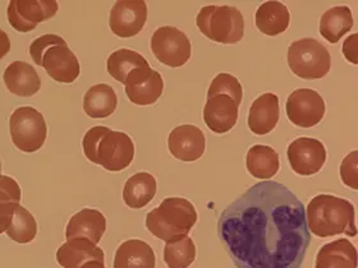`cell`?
<instances>
[{
  "mask_svg": "<svg viewBox=\"0 0 358 268\" xmlns=\"http://www.w3.org/2000/svg\"><path fill=\"white\" fill-rule=\"evenodd\" d=\"M10 50V40L8 38L7 32L0 30V59H3Z\"/></svg>",
  "mask_w": 358,
  "mask_h": 268,
  "instance_id": "d590c367",
  "label": "cell"
},
{
  "mask_svg": "<svg viewBox=\"0 0 358 268\" xmlns=\"http://www.w3.org/2000/svg\"><path fill=\"white\" fill-rule=\"evenodd\" d=\"M246 166L254 178L268 180L279 172L280 160L275 149L265 144H256L247 152Z\"/></svg>",
  "mask_w": 358,
  "mask_h": 268,
  "instance_id": "484cf974",
  "label": "cell"
},
{
  "mask_svg": "<svg viewBox=\"0 0 358 268\" xmlns=\"http://www.w3.org/2000/svg\"><path fill=\"white\" fill-rule=\"evenodd\" d=\"M353 27L351 8L338 6L328 9L321 15L320 35L330 44H336Z\"/></svg>",
  "mask_w": 358,
  "mask_h": 268,
  "instance_id": "4316f807",
  "label": "cell"
},
{
  "mask_svg": "<svg viewBox=\"0 0 358 268\" xmlns=\"http://www.w3.org/2000/svg\"><path fill=\"white\" fill-rule=\"evenodd\" d=\"M157 191L155 177L149 172H137L126 181L123 189V201L129 209H143L154 200Z\"/></svg>",
  "mask_w": 358,
  "mask_h": 268,
  "instance_id": "cb8c5ba5",
  "label": "cell"
},
{
  "mask_svg": "<svg viewBox=\"0 0 358 268\" xmlns=\"http://www.w3.org/2000/svg\"><path fill=\"white\" fill-rule=\"evenodd\" d=\"M315 268H357V249L348 239H338L321 246Z\"/></svg>",
  "mask_w": 358,
  "mask_h": 268,
  "instance_id": "44dd1931",
  "label": "cell"
},
{
  "mask_svg": "<svg viewBox=\"0 0 358 268\" xmlns=\"http://www.w3.org/2000/svg\"><path fill=\"white\" fill-rule=\"evenodd\" d=\"M124 84L128 100L138 106L155 104L164 89L163 77L150 66L132 70Z\"/></svg>",
  "mask_w": 358,
  "mask_h": 268,
  "instance_id": "4fadbf2b",
  "label": "cell"
},
{
  "mask_svg": "<svg viewBox=\"0 0 358 268\" xmlns=\"http://www.w3.org/2000/svg\"><path fill=\"white\" fill-rule=\"evenodd\" d=\"M217 95L229 96L236 105L239 106L243 98V89L234 75L229 73H219L210 83L208 98Z\"/></svg>",
  "mask_w": 358,
  "mask_h": 268,
  "instance_id": "1f68e13d",
  "label": "cell"
},
{
  "mask_svg": "<svg viewBox=\"0 0 358 268\" xmlns=\"http://www.w3.org/2000/svg\"><path fill=\"white\" fill-rule=\"evenodd\" d=\"M150 49L162 64L172 68L183 67L192 54L188 36L173 26L159 27L151 36Z\"/></svg>",
  "mask_w": 358,
  "mask_h": 268,
  "instance_id": "ba28073f",
  "label": "cell"
},
{
  "mask_svg": "<svg viewBox=\"0 0 358 268\" xmlns=\"http://www.w3.org/2000/svg\"><path fill=\"white\" fill-rule=\"evenodd\" d=\"M203 121L214 133H228L238 121V105L225 95L210 97L203 107Z\"/></svg>",
  "mask_w": 358,
  "mask_h": 268,
  "instance_id": "2e32d148",
  "label": "cell"
},
{
  "mask_svg": "<svg viewBox=\"0 0 358 268\" xmlns=\"http://www.w3.org/2000/svg\"><path fill=\"white\" fill-rule=\"evenodd\" d=\"M288 66L302 80H321L331 68L328 49L315 38H301L288 47Z\"/></svg>",
  "mask_w": 358,
  "mask_h": 268,
  "instance_id": "8992f818",
  "label": "cell"
},
{
  "mask_svg": "<svg viewBox=\"0 0 358 268\" xmlns=\"http://www.w3.org/2000/svg\"><path fill=\"white\" fill-rule=\"evenodd\" d=\"M8 238L12 239L20 244H29L38 234V223L30 211L24 209L21 204L15 207L13 216L8 225Z\"/></svg>",
  "mask_w": 358,
  "mask_h": 268,
  "instance_id": "f1b7e54d",
  "label": "cell"
},
{
  "mask_svg": "<svg viewBox=\"0 0 358 268\" xmlns=\"http://www.w3.org/2000/svg\"><path fill=\"white\" fill-rule=\"evenodd\" d=\"M58 12L55 0H12L8 6V21L18 32H30L38 23L52 18Z\"/></svg>",
  "mask_w": 358,
  "mask_h": 268,
  "instance_id": "30bf717a",
  "label": "cell"
},
{
  "mask_svg": "<svg viewBox=\"0 0 358 268\" xmlns=\"http://www.w3.org/2000/svg\"><path fill=\"white\" fill-rule=\"evenodd\" d=\"M285 112L288 119L294 126L315 127L325 115V101L315 89H296L287 98Z\"/></svg>",
  "mask_w": 358,
  "mask_h": 268,
  "instance_id": "9c48e42d",
  "label": "cell"
},
{
  "mask_svg": "<svg viewBox=\"0 0 358 268\" xmlns=\"http://www.w3.org/2000/svg\"><path fill=\"white\" fill-rule=\"evenodd\" d=\"M3 80L8 91L13 95L21 97H30L38 92L41 81L38 72L26 61H13L4 70Z\"/></svg>",
  "mask_w": 358,
  "mask_h": 268,
  "instance_id": "ffe728a7",
  "label": "cell"
},
{
  "mask_svg": "<svg viewBox=\"0 0 358 268\" xmlns=\"http://www.w3.org/2000/svg\"><path fill=\"white\" fill-rule=\"evenodd\" d=\"M279 119V97L271 92L262 94L251 105L248 114V128L256 135H265L274 131Z\"/></svg>",
  "mask_w": 358,
  "mask_h": 268,
  "instance_id": "e0dca14e",
  "label": "cell"
},
{
  "mask_svg": "<svg viewBox=\"0 0 358 268\" xmlns=\"http://www.w3.org/2000/svg\"><path fill=\"white\" fill-rule=\"evenodd\" d=\"M199 220L194 203L186 198H165L157 209L146 216V228L157 238L164 241L187 237Z\"/></svg>",
  "mask_w": 358,
  "mask_h": 268,
  "instance_id": "277c9868",
  "label": "cell"
},
{
  "mask_svg": "<svg viewBox=\"0 0 358 268\" xmlns=\"http://www.w3.org/2000/svg\"><path fill=\"white\" fill-rule=\"evenodd\" d=\"M168 149L173 156L185 163L201 158L206 149V138L201 129L191 124L174 128L168 137Z\"/></svg>",
  "mask_w": 358,
  "mask_h": 268,
  "instance_id": "5bb4252c",
  "label": "cell"
},
{
  "mask_svg": "<svg viewBox=\"0 0 358 268\" xmlns=\"http://www.w3.org/2000/svg\"><path fill=\"white\" fill-rule=\"evenodd\" d=\"M81 268H105V263L97 261L87 262V263H85Z\"/></svg>",
  "mask_w": 358,
  "mask_h": 268,
  "instance_id": "8d00e7d4",
  "label": "cell"
},
{
  "mask_svg": "<svg viewBox=\"0 0 358 268\" xmlns=\"http://www.w3.org/2000/svg\"><path fill=\"white\" fill-rule=\"evenodd\" d=\"M217 234L237 268H299L311 243L303 203L271 180L231 202L219 217Z\"/></svg>",
  "mask_w": 358,
  "mask_h": 268,
  "instance_id": "6da1fadb",
  "label": "cell"
},
{
  "mask_svg": "<svg viewBox=\"0 0 358 268\" xmlns=\"http://www.w3.org/2000/svg\"><path fill=\"white\" fill-rule=\"evenodd\" d=\"M196 246L188 237L168 241L164 248V262L168 268H188L196 260Z\"/></svg>",
  "mask_w": 358,
  "mask_h": 268,
  "instance_id": "4dcf8cb0",
  "label": "cell"
},
{
  "mask_svg": "<svg viewBox=\"0 0 358 268\" xmlns=\"http://www.w3.org/2000/svg\"><path fill=\"white\" fill-rule=\"evenodd\" d=\"M341 179L344 186H350L353 191L358 189V151H352L344 157L341 165Z\"/></svg>",
  "mask_w": 358,
  "mask_h": 268,
  "instance_id": "d6a6232c",
  "label": "cell"
},
{
  "mask_svg": "<svg viewBox=\"0 0 358 268\" xmlns=\"http://www.w3.org/2000/svg\"><path fill=\"white\" fill-rule=\"evenodd\" d=\"M41 67L49 77L59 83L75 82L81 73L80 61L67 45H54L43 55Z\"/></svg>",
  "mask_w": 358,
  "mask_h": 268,
  "instance_id": "9a60e30c",
  "label": "cell"
},
{
  "mask_svg": "<svg viewBox=\"0 0 358 268\" xmlns=\"http://www.w3.org/2000/svg\"><path fill=\"white\" fill-rule=\"evenodd\" d=\"M54 45H67V41L64 38H60L58 35H52L48 34L41 38H36L32 44L30 45V55L32 60L35 61V64H38L41 67V61H43V55L44 52L52 47Z\"/></svg>",
  "mask_w": 358,
  "mask_h": 268,
  "instance_id": "836d02e7",
  "label": "cell"
},
{
  "mask_svg": "<svg viewBox=\"0 0 358 268\" xmlns=\"http://www.w3.org/2000/svg\"><path fill=\"white\" fill-rule=\"evenodd\" d=\"M157 255L154 249L138 239L123 241L115 253L114 268H155Z\"/></svg>",
  "mask_w": 358,
  "mask_h": 268,
  "instance_id": "7402d4cb",
  "label": "cell"
},
{
  "mask_svg": "<svg viewBox=\"0 0 358 268\" xmlns=\"http://www.w3.org/2000/svg\"><path fill=\"white\" fill-rule=\"evenodd\" d=\"M0 174H1V161H0Z\"/></svg>",
  "mask_w": 358,
  "mask_h": 268,
  "instance_id": "74e56055",
  "label": "cell"
},
{
  "mask_svg": "<svg viewBox=\"0 0 358 268\" xmlns=\"http://www.w3.org/2000/svg\"><path fill=\"white\" fill-rule=\"evenodd\" d=\"M196 26L203 36L217 44H237L245 34L241 10L229 6H205L200 9Z\"/></svg>",
  "mask_w": 358,
  "mask_h": 268,
  "instance_id": "5b68a950",
  "label": "cell"
},
{
  "mask_svg": "<svg viewBox=\"0 0 358 268\" xmlns=\"http://www.w3.org/2000/svg\"><path fill=\"white\" fill-rule=\"evenodd\" d=\"M22 198L21 186L15 179L0 174V234L6 232L15 207Z\"/></svg>",
  "mask_w": 358,
  "mask_h": 268,
  "instance_id": "f546056e",
  "label": "cell"
},
{
  "mask_svg": "<svg viewBox=\"0 0 358 268\" xmlns=\"http://www.w3.org/2000/svg\"><path fill=\"white\" fill-rule=\"evenodd\" d=\"M307 228L319 238L357 235L356 209L351 201L331 194H319L307 206Z\"/></svg>",
  "mask_w": 358,
  "mask_h": 268,
  "instance_id": "7a4b0ae2",
  "label": "cell"
},
{
  "mask_svg": "<svg viewBox=\"0 0 358 268\" xmlns=\"http://www.w3.org/2000/svg\"><path fill=\"white\" fill-rule=\"evenodd\" d=\"M83 149L89 161L103 166L108 172H122L134 158V144L131 137L104 126L92 127L86 132Z\"/></svg>",
  "mask_w": 358,
  "mask_h": 268,
  "instance_id": "3957f363",
  "label": "cell"
},
{
  "mask_svg": "<svg viewBox=\"0 0 358 268\" xmlns=\"http://www.w3.org/2000/svg\"><path fill=\"white\" fill-rule=\"evenodd\" d=\"M292 170L301 177H311L320 172L327 163V149L322 142L301 137L291 142L287 149Z\"/></svg>",
  "mask_w": 358,
  "mask_h": 268,
  "instance_id": "8fae6325",
  "label": "cell"
},
{
  "mask_svg": "<svg viewBox=\"0 0 358 268\" xmlns=\"http://www.w3.org/2000/svg\"><path fill=\"white\" fill-rule=\"evenodd\" d=\"M291 22L289 9L280 1H266L257 8L255 23L266 36H276L288 30Z\"/></svg>",
  "mask_w": 358,
  "mask_h": 268,
  "instance_id": "603a6c76",
  "label": "cell"
},
{
  "mask_svg": "<svg viewBox=\"0 0 358 268\" xmlns=\"http://www.w3.org/2000/svg\"><path fill=\"white\" fill-rule=\"evenodd\" d=\"M57 261L63 268H81L87 262L105 263V254L101 248L87 239H69L59 246Z\"/></svg>",
  "mask_w": 358,
  "mask_h": 268,
  "instance_id": "d6986e66",
  "label": "cell"
},
{
  "mask_svg": "<svg viewBox=\"0 0 358 268\" xmlns=\"http://www.w3.org/2000/svg\"><path fill=\"white\" fill-rule=\"evenodd\" d=\"M118 97L112 86L99 83L92 86L83 97V110L94 119H104L115 112Z\"/></svg>",
  "mask_w": 358,
  "mask_h": 268,
  "instance_id": "d4e9b609",
  "label": "cell"
},
{
  "mask_svg": "<svg viewBox=\"0 0 358 268\" xmlns=\"http://www.w3.org/2000/svg\"><path fill=\"white\" fill-rule=\"evenodd\" d=\"M9 132L13 144L20 151L36 152L44 146L48 135L44 115L31 106L18 107L10 115Z\"/></svg>",
  "mask_w": 358,
  "mask_h": 268,
  "instance_id": "52a82bcc",
  "label": "cell"
},
{
  "mask_svg": "<svg viewBox=\"0 0 358 268\" xmlns=\"http://www.w3.org/2000/svg\"><path fill=\"white\" fill-rule=\"evenodd\" d=\"M357 40V34H353V35H351L350 38L344 41L343 44L344 58L348 60V61H351L352 64H355V66L358 64Z\"/></svg>",
  "mask_w": 358,
  "mask_h": 268,
  "instance_id": "e575fe53",
  "label": "cell"
},
{
  "mask_svg": "<svg viewBox=\"0 0 358 268\" xmlns=\"http://www.w3.org/2000/svg\"><path fill=\"white\" fill-rule=\"evenodd\" d=\"M148 21V4L143 0H120L113 6L109 27L118 38H134Z\"/></svg>",
  "mask_w": 358,
  "mask_h": 268,
  "instance_id": "7c38bea8",
  "label": "cell"
},
{
  "mask_svg": "<svg viewBox=\"0 0 358 268\" xmlns=\"http://www.w3.org/2000/svg\"><path fill=\"white\" fill-rule=\"evenodd\" d=\"M149 61L142 57L140 52L120 49L112 52L106 61L108 73L118 82H126L128 75L137 68L149 67Z\"/></svg>",
  "mask_w": 358,
  "mask_h": 268,
  "instance_id": "83f0119b",
  "label": "cell"
},
{
  "mask_svg": "<svg viewBox=\"0 0 358 268\" xmlns=\"http://www.w3.org/2000/svg\"><path fill=\"white\" fill-rule=\"evenodd\" d=\"M106 231V218L99 209H83L71 217L66 228V238L87 239L99 244Z\"/></svg>",
  "mask_w": 358,
  "mask_h": 268,
  "instance_id": "ac0fdd59",
  "label": "cell"
}]
</instances>
